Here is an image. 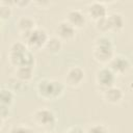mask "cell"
Listing matches in <instances>:
<instances>
[{"label":"cell","mask_w":133,"mask_h":133,"mask_svg":"<svg viewBox=\"0 0 133 133\" xmlns=\"http://www.w3.org/2000/svg\"><path fill=\"white\" fill-rule=\"evenodd\" d=\"M8 133H35V131L33 130V128H31L28 125L25 124H19L16 126H12Z\"/></svg>","instance_id":"44dd1931"},{"label":"cell","mask_w":133,"mask_h":133,"mask_svg":"<svg viewBox=\"0 0 133 133\" xmlns=\"http://www.w3.org/2000/svg\"><path fill=\"white\" fill-rule=\"evenodd\" d=\"M32 3H33L34 5H36V6H37V5H39L42 8H45L46 6H48V5H50V4H51V3H50V2H48V1H42V2H41V1H36V2H32Z\"/></svg>","instance_id":"484cf974"},{"label":"cell","mask_w":133,"mask_h":133,"mask_svg":"<svg viewBox=\"0 0 133 133\" xmlns=\"http://www.w3.org/2000/svg\"><path fill=\"white\" fill-rule=\"evenodd\" d=\"M85 78V72L84 70L79 65H73L68 69L65 75H64V85L76 88L79 87Z\"/></svg>","instance_id":"52a82bcc"},{"label":"cell","mask_w":133,"mask_h":133,"mask_svg":"<svg viewBox=\"0 0 133 133\" xmlns=\"http://www.w3.org/2000/svg\"><path fill=\"white\" fill-rule=\"evenodd\" d=\"M7 87L14 92V94H21V92H25L28 88V83L19 80L18 78H16L15 76L9 78L7 81Z\"/></svg>","instance_id":"2e32d148"},{"label":"cell","mask_w":133,"mask_h":133,"mask_svg":"<svg viewBox=\"0 0 133 133\" xmlns=\"http://www.w3.org/2000/svg\"><path fill=\"white\" fill-rule=\"evenodd\" d=\"M86 14L89 17V19L96 23L106 18L108 16V10H107V6L103 2L92 1L88 3L86 6Z\"/></svg>","instance_id":"ba28073f"},{"label":"cell","mask_w":133,"mask_h":133,"mask_svg":"<svg viewBox=\"0 0 133 133\" xmlns=\"http://www.w3.org/2000/svg\"><path fill=\"white\" fill-rule=\"evenodd\" d=\"M32 123L46 133H51L57 124V117L53 110L47 107L38 108L31 114Z\"/></svg>","instance_id":"277c9868"},{"label":"cell","mask_w":133,"mask_h":133,"mask_svg":"<svg viewBox=\"0 0 133 133\" xmlns=\"http://www.w3.org/2000/svg\"><path fill=\"white\" fill-rule=\"evenodd\" d=\"M9 109L8 107H5V106H0V116H1V123H3L7 117H8V114H9Z\"/></svg>","instance_id":"cb8c5ba5"},{"label":"cell","mask_w":133,"mask_h":133,"mask_svg":"<svg viewBox=\"0 0 133 133\" xmlns=\"http://www.w3.org/2000/svg\"><path fill=\"white\" fill-rule=\"evenodd\" d=\"M44 133H46V132H44Z\"/></svg>","instance_id":"4316f807"},{"label":"cell","mask_w":133,"mask_h":133,"mask_svg":"<svg viewBox=\"0 0 133 133\" xmlns=\"http://www.w3.org/2000/svg\"><path fill=\"white\" fill-rule=\"evenodd\" d=\"M85 133H110V131L106 125L102 123H96L90 125L85 130Z\"/></svg>","instance_id":"ffe728a7"},{"label":"cell","mask_w":133,"mask_h":133,"mask_svg":"<svg viewBox=\"0 0 133 133\" xmlns=\"http://www.w3.org/2000/svg\"><path fill=\"white\" fill-rule=\"evenodd\" d=\"M33 74H34V70L33 66H19L15 69V74L14 76L16 78H18L21 81H24L26 83H29L31 81V79L33 78Z\"/></svg>","instance_id":"9a60e30c"},{"label":"cell","mask_w":133,"mask_h":133,"mask_svg":"<svg viewBox=\"0 0 133 133\" xmlns=\"http://www.w3.org/2000/svg\"><path fill=\"white\" fill-rule=\"evenodd\" d=\"M115 80H116V75L108 66H102L98 69L96 72V76H95L96 85L101 91H104L105 89L114 86Z\"/></svg>","instance_id":"8992f818"},{"label":"cell","mask_w":133,"mask_h":133,"mask_svg":"<svg viewBox=\"0 0 133 133\" xmlns=\"http://www.w3.org/2000/svg\"><path fill=\"white\" fill-rule=\"evenodd\" d=\"M62 133H85V130L79 125H74L65 129Z\"/></svg>","instance_id":"603a6c76"},{"label":"cell","mask_w":133,"mask_h":133,"mask_svg":"<svg viewBox=\"0 0 133 133\" xmlns=\"http://www.w3.org/2000/svg\"><path fill=\"white\" fill-rule=\"evenodd\" d=\"M22 37L24 39L25 45L30 50H38V49L45 47V45L49 38V35L45 29L36 27L31 32L23 35Z\"/></svg>","instance_id":"5b68a950"},{"label":"cell","mask_w":133,"mask_h":133,"mask_svg":"<svg viewBox=\"0 0 133 133\" xmlns=\"http://www.w3.org/2000/svg\"><path fill=\"white\" fill-rule=\"evenodd\" d=\"M56 36L61 41H72L76 36V29L66 21H60L55 28Z\"/></svg>","instance_id":"8fae6325"},{"label":"cell","mask_w":133,"mask_h":133,"mask_svg":"<svg viewBox=\"0 0 133 133\" xmlns=\"http://www.w3.org/2000/svg\"><path fill=\"white\" fill-rule=\"evenodd\" d=\"M62 41L57 36H49L44 49L50 54H56L61 50Z\"/></svg>","instance_id":"ac0fdd59"},{"label":"cell","mask_w":133,"mask_h":133,"mask_svg":"<svg viewBox=\"0 0 133 133\" xmlns=\"http://www.w3.org/2000/svg\"><path fill=\"white\" fill-rule=\"evenodd\" d=\"M64 21L71 24L75 29H81L86 24V15L79 8H71L66 11Z\"/></svg>","instance_id":"30bf717a"},{"label":"cell","mask_w":133,"mask_h":133,"mask_svg":"<svg viewBox=\"0 0 133 133\" xmlns=\"http://www.w3.org/2000/svg\"><path fill=\"white\" fill-rule=\"evenodd\" d=\"M15 102V94L8 87H1L0 89V106L10 108Z\"/></svg>","instance_id":"e0dca14e"},{"label":"cell","mask_w":133,"mask_h":133,"mask_svg":"<svg viewBox=\"0 0 133 133\" xmlns=\"http://www.w3.org/2000/svg\"><path fill=\"white\" fill-rule=\"evenodd\" d=\"M8 62L16 68L19 66H34V56L31 50L24 42H14L7 52Z\"/></svg>","instance_id":"6da1fadb"},{"label":"cell","mask_w":133,"mask_h":133,"mask_svg":"<svg viewBox=\"0 0 133 133\" xmlns=\"http://www.w3.org/2000/svg\"><path fill=\"white\" fill-rule=\"evenodd\" d=\"M96 29L100 31L101 33H107L109 32V27H108V22H107V17L96 22Z\"/></svg>","instance_id":"7402d4cb"},{"label":"cell","mask_w":133,"mask_h":133,"mask_svg":"<svg viewBox=\"0 0 133 133\" xmlns=\"http://www.w3.org/2000/svg\"><path fill=\"white\" fill-rule=\"evenodd\" d=\"M102 97L105 100V102L112 104V105H116L123 101L124 92L119 87L114 85V86L109 87V88L105 89L104 91H102Z\"/></svg>","instance_id":"4fadbf2b"},{"label":"cell","mask_w":133,"mask_h":133,"mask_svg":"<svg viewBox=\"0 0 133 133\" xmlns=\"http://www.w3.org/2000/svg\"><path fill=\"white\" fill-rule=\"evenodd\" d=\"M116 76H124L130 70V61L126 56L115 55L107 65Z\"/></svg>","instance_id":"9c48e42d"},{"label":"cell","mask_w":133,"mask_h":133,"mask_svg":"<svg viewBox=\"0 0 133 133\" xmlns=\"http://www.w3.org/2000/svg\"><path fill=\"white\" fill-rule=\"evenodd\" d=\"M114 56H115V52L111 38H109L105 34L99 35L94 43V49H92L94 59L101 64L108 65V63L112 60Z\"/></svg>","instance_id":"3957f363"},{"label":"cell","mask_w":133,"mask_h":133,"mask_svg":"<svg viewBox=\"0 0 133 133\" xmlns=\"http://www.w3.org/2000/svg\"><path fill=\"white\" fill-rule=\"evenodd\" d=\"M16 27L20 34L23 36L36 28V22L30 16H21L16 21Z\"/></svg>","instance_id":"7c38bea8"},{"label":"cell","mask_w":133,"mask_h":133,"mask_svg":"<svg viewBox=\"0 0 133 133\" xmlns=\"http://www.w3.org/2000/svg\"><path fill=\"white\" fill-rule=\"evenodd\" d=\"M109 32H118L125 26V19L119 12H112L107 16Z\"/></svg>","instance_id":"5bb4252c"},{"label":"cell","mask_w":133,"mask_h":133,"mask_svg":"<svg viewBox=\"0 0 133 133\" xmlns=\"http://www.w3.org/2000/svg\"><path fill=\"white\" fill-rule=\"evenodd\" d=\"M14 4V2L0 1V18L2 21L8 20L11 16V8L9 5Z\"/></svg>","instance_id":"d6986e66"},{"label":"cell","mask_w":133,"mask_h":133,"mask_svg":"<svg viewBox=\"0 0 133 133\" xmlns=\"http://www.w3.org/2000/svg\"><path fill=\"white\" fill-rule=\"evenodd\" d=\"M64 83L59 80L42 78L36 83V94L45 101H54L60 98L64 92Z\"/></svg>","instance_id":"7a4b0ae2"},{"label":"cell","mask_w":133,"mask_h":133,"mask_svg":"<svg viewBox=\"0 0 133 133\" xmlns=\"http://www.w3.org/2000/svg\"><path fill=\"white\" fill-rule=\"evenodd\" d=\"M14 4H16L17 6L23 8V7H26L28 4H30V1H12Z\"/></svg>","instance_id":"d4e9b609"}]
</instances>
